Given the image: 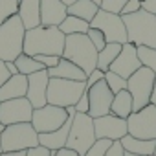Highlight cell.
<instances>
[{
    "label": "cell",
    "mask_w": 156,
    "mask_h": 156,
    "mask_svg": "<svg viewBox=\"0 0 156 156\" xmlns=\"http://www.w3.org/2000/svg\"><path fill=\"white\" fill-rule=\"evenodd\" d=\"M66 35L59 30V26H37L26 30L24 35V53L28 55H59L62 57Z\"/></svg>",
    "instance_id": "obj_1"
},
{
    "label": "cell",
    "mask_w": 156,
    "mask_h": 156,
    "mask_svg": "<svg viewBox=\"0 0 156 156\" xmlns=\"http://www.w3.org/2000/svg\"><path fill=\"white\" fill-rule=\"evenodd\" d=\"M125 28H127V39L134 46H149L156 48V15L149 13L147 9H140L130 15H121Z\"/></svg>",
    "instance_id": "obj_2"
},
{
    "label": "cell",
    "mask_w": 156,
    "mask_h": 156,
    "mask_svg": "<svg viewBox=\"0 0 156 156\" xmlns=\"http://www.w3.org/2000/svg\"><path fill=\"white\" fill-rule=\"evenodd\" d=\"M62 57L75 62L87 73V77L98 68V50H96V46L92 44V41L88 39L87 33L66 35Z\"/></svg>",
    "instance_id": "obj_3"
},
{
    "label": "cell",
    "mask_w": 156,
    "mask_h": 156,
    "mask_svg": "<svg viewBox=\"0 0 156 156\" xmlns=\"http://www.w3.org/2000/svg\"><path fill=\"white\" fill-rule=\"evenodd\" d=\"M24 35L26 28L19 13L0 24V59L6 62L15 61L24 51Z\"/></svg>",
    "instance_id": "obj_4"
},
{
    "label": "cell",
    "mask_w": 156,
    "mask_h": 156,
    "mask_svg": "<svg viewBox=\"0 0 156 156\" xmlns=\"http://www.w3.org/2000/svg\"><path fill=\"white\" fill-rule=\"evenodd\" d=\"M87 92V81H72V79H61V77H50L48 83V103L57 105L62 108H68L72 105H77L81 96Z\"/></svg>",
    "instance_id": "obj_5"
},
{
    "label": "cell",
    "mask_w": 156,
    "mask_h": 156,
    "mask_svg": "<svg viewBox=\"0 0 156 156\" xmlns=\"http://www.w3.org/2000/svg\"><path fill=\"white\" fill-rule=\"evenodd\" d=\"M39 145V132L31 123H13L6 125L0 136V149L6 151H28Z\"/></svg>",
    "instance_id": "obj_6"
},
{
    "label": "cell",
    "mask_w": 156,
    "mask_h": 156,
    "mask_svg": "<svg viewBox=\"0 0 156 156\" xmlns=\"http://www.w3.org/2000/svg\"><path fill=\"white\" fill-rule=\"evenodd\" d=\"M96 140L98 138H96V129H94V118L83 112H75L66 147L73 149L79 156H85Z\"/></svg>",
    "instance_id": "obj_7"
},
{
    "label": "cell",
    "mask_w": 156,
    "mask_h": 156,
    "mask_svg": "<svg viewBox=\"0 0 156 156\" xmlns=\"http://www.w3.org/2000/svg\"><path fill=\"white\" fill-rule=\"evenodd\" d=\"M154 79H156V73L149 70L147 66H141L127 79V90L132 96L134 110H141L143 107L151 103V92H152Z\"/></svg>",
    "instance_id": "obj_8"
},
{
    "label": "cell",
    "mask_w": 156,
    "mask_h": 156,
    "mask_svg": "<svg viewBox=\"0 0 156 156\" xmlns=\"http://www.w3.org/2000/svg\"><path fill=\"white\" fill-rule=\"evenodd\" d=\"M127 130L140 140H156V107L149 103L141 110H134L127 118Z\"/></svg>",
    "instance_id": "obj_9"
},
{
    "label": "cell",
    "mask_w": 156,
    "mask_h": 156,
    "mask_svg": "<svg viewBox=\"0 0 156 156\" xmlns=\"http://www.w3.org/2000/svg\"><path fill=\"white\" fill-rule=\"evenodd\" d=\"M90 28L101 30L105 33V37H107V42H119V44L129 42L123 17L118 15V13H110V11H105V9L99 8L94 20L90 22Z\"/></svg>",
    "instance_id": "obj_10"
},
{
    "label": "cell",
    "mask_w": 156,
    "mask_h": 156,
    "mask_svg": "<svg viewBox=\"0 0 156 156\" xmlns=\"http://www.w3.org/2000/svg\"><path fill=\"white\" fill-rule=\"evenodd\" d=\"M66 119H68L66 108L57 107V105H50V103H48V105H44V107L33 110L31 125H33V129H35L39 134H42V132L57 130Z\"/></svg>",
    "instance_id": "obj_11"
},
{
    "label": "cell",
    "mask_w": 156,
    "mask_h": 156,
    "mask_svg": "<svg viewBox=\"0 0 156 156\" xmlns=\"http://www.w3.org/2000/svg\"><path fill=\"white\" fill-rule=\"evenodd\" d=\"M33 110L35 108L28 98L0 101V121H2L4 127L13 123H31Z\"/></svg>",
    "instance_id": "obj_12"
},
{
    "label": "cell",
    "mask_w": 156,
    "mask_h": 156,
    "mask_svg": "<svg viewBox=\"0 0 156 156\" xmlns=\"http://www.w3.org/2000/svg\"><path fill=\"white\" fill-rule=\"evenodd\" d=\"M87 94H88V99H90L88 116H92V118L96 119V118H99V116L110 114V107H112L114 94H112V90L108 88V85H107L105 79H101V81H98L96 85H92L90 88H87Z\"/></svg>",
    "instance_id": "obj_13"
},
{
    "label": "cell",
    "mask_w": 156,
    "mask_h": 156,
    "mask_svg": "<svg viewBox=\"0 0 156 156\" xmlns=\"http://www.w3.org/2000/svg\"><path fill=\"white\" fill-rule=\"evenodd\" d=\"M94 129H96V138H107L112 141H119L123 136L129 134L127 130V119L119 118L116 114H107L99 116L94 119Z\"/></svg>",
    "instance_id": "obj_14"
},
{
    "label": "cell",
    "mask_w": 156,
    "mask_h": 156,
    "mask_svg": "<svg viewBox=\"0 0 156 156\" xmlns=\"http://www.w3.org/2000/svg\"><path fill=\"white\" fill-rule=\"evenodd\" d=\"M141 68V61L138 57V46H134L132 42H125L121 46V51L119 55L116 57V61L110 64V72L125 77V79H129V77Z\"/></svg>",
    "instance_id": "obj_15"
},
{
    "label": "cell",
    "mask_w": 156,
    "mask_h": 156,
    "mask_svg": "<svg viewBox=\"0 0 156 156\" xmlns=\"http://www.w3.org/2000/svg\"><path fill=\"white\" fill-rule=\"evenodd\" d=\"M48 83H50V75H48L46 68L28 75V92H26V98L30 99L33 108H41V107L48 105V98H46Z\"/></svg>",
    "instance_id": "obj_16"
},
{
    "label": "cell",
    "mask_w": 156,
    "mask_h": 156,
    "mask_svg": "<svg viewBox=\"0 0 156 156\" xmlns=\"http://www.w3.org/2000/svg\"><path fill=\"white\" fill-rule=\"evenodd\" d=\"M68 15V6L62 0H41V24L59 26Z\"/></svg>",
    "instance_id": "obj_17"
},
{
    "label": "cell",
    "mask_w": 156,
    "mask_h": 156,
    "mask_svg": "<svg viewBox=\"0 0 156 156\" xmlns=\"http://www.w3.org/2000/svg\"><path fill=\"white\" fill-rule=\"evenodd\" d=\"M75 116V114H73ZM73 116L68 114V119L57 129V130H51V132H42L39 134V145H44L46 149H50L51 152L66 147V141H68V134H70V129H72V121H73Z\"/></svg>",
    "instance_id": "obj_18"
},
{
    "label": "cell",
    "mask_w": 156,
    "mask_h": 156,
    "mask_svg": "<svg viewBox=\"0 0 156 156\" xmlns=\"http://www.w3.org/2000/svg\"><path fill=\"white\" fill-rule=\"evenodd\" d=\"M26 92H28V75L15 73L0 87V101L26 98Z\"/></svg>",
    "instance_id": "obj_19"
},
{
    "label": "cell",
    "mask_w": 156,
    "mask_h": 156,
    "mask_svg": "<svg viewBox=\"0 0 156 156\" xmlns=\"http://www.w3.org/2000/svg\"><path fill=\"white\" fill-rule=\"evenodd\" d=\"M50 77H61V79H72V81H87V73L77 66L75 62L61 57L59 64L53 68H46Z\"/></svg>",
    "instance_id": "obj_20"
},
{
    "label": "cell",
    "mask_w": 156,
    "mask_h": 156,
    "mask_svg": "<svg viewBox=\"0 0 156 156\" xmlns=\"http://www.w3.org/2000/svg\"><path fill=\"white\" fill-rule=\"evenodd\" d=\"M19 17L26 30L41 26V0H20Z\"/></svg>",
    "instance_id": "obj_21"
},
{
    "label": "cell",
    "mask_w": 156,
    "mask_h": 156,
    "mask_svg": "<svg viewBox=\"0 0 156 156\" xmlns=\"http://www.w3.org/2000/svg\"><path fill=\"white\" fill-rule=\"evenodd\" d=\"M121 145H123V151L127 152H134V154H147V156H152L154 149H156V140H140V138H134L130 134L123 136L121 140Z\"/></svg>",
    "instance_id": "obj_22"
},
{
    "label": "cell",
    "mask_w": 156,
    "mask_h": 156,
    "mask_svg": "<svg viewBox=\"0 0 156 156\" xmlns=\"http://www.w3.org/2000/svg\"><path fill=\"white\" fill-rule=\"evenodd\" d=\"M110 112L119 116V118H129L132 112H134V101H132V96L130 92L125 88L118 94H114V99H112V107H110Z\"/></svg>",
    "instance_id": "obj_23"
},
{
    "label": "cell",
    "mask_w": 156,
    "mask_h": 156,
    "mask_svg": "<svg viewBox=\"0 0 156 156\" xmlns=\"http://www.w3.org/2000/svg\"><path fill=\"white\" fill-rule=\"evenodd\" d=\"M98 11H99V6L92 2V0H75L73 4L68 6V15L79 17L87 22H92Z\"/></svg>",
    "instance_id": "obj_24"
},
{
    "label": "cell",
    "mask_w": 156,
    "mask_h": 156,
    "mask_svg": "<svg viewBox=\"0 0 156 156\" xmlns=\"http://www.w3.org/2000/svg\"><path fill=\"white\" fill-rule=\"evenodd\" d=\"M121 46L123 44H119V42H107V46L98 51V68L103 72H108L110 64L116 61V57L121 51Z\"/></svg>",
    "instance_id": "obj_25"
},
{
    "label": "cell",
    "mask_w": 156,
    "mask_h": 156,
    "mask_svg": "<svg viewBox=\"0 0 156 156\" xmlns=\"http://www.w3.org/2000/svg\"><path fill=\"white\" fill-rule=\"evenodd\" d=\"M59 30L64 35H75V33H87L90 30V22L73 17V15H66V19L59 24Z\"/></svg>",
    "instance_id": "obj_26"
},
{
    "label": "cell",
    "mask_w": 156,
    "mask_h": 156,
    "mask_svg": "<svg viewBox=\"0 0 156 156\" xmlns=\"http://www.w3.org/2000/svg\"><path fill=\"white\" fill-rule=\"evenodd\" d=\"M13 62L17 64L19 73H24V75H30V73H33V72L44 70V66H42L35 57H31V55H28V53H24V51H22V53H20Z\"/></svg>",
    "instance_id": "obj_27"
},
{
    "label": "cell",
    "mask_w": 156,
    "mask_h": 156,
    "mask_svg": "<svg viewBox=\"0 0 156 156\" xmlns=\"http://www.w3.org/2000/svg\"><path fill=\"white\" fill-rule=\"evenodd\" d=\"M138 57L141 61V66H147L156 73V48L149 46H138Z\"/></svg>",
    "instance_id": "obj_28"
},
{
    "label": "cell",
    "mask_w": 156,
    "mask_h": 156,
    "mask_svg": "<svg viewBox=\"0 0 156 156\" xmlns=\"http://www.w3.org/2000/svg\"><path fill=\"white\" fill-rule=\"evenodd\" d=\"M20 0H0V24L19 13Z\"/></svg>",
    "instance_id": "obj_29"
},
{
    "label": "cell",
    "mask_w": 156,
    "mask_h": 156,
    "mask_svg": "<svg viewBox=\"0 0 156 156\" xmlns=\"http://www.w3.org/2000/svg\"><path fill=\"white\" fill-rule=\"evenodd\" d=\"M112 140H107V138H98L92 145H90V149L87 151V154L85 156H107V152H108V149L112 147Z\"/></svg>",
    "instance_id": "obj_30"
},
{
    "label": "cell",
    "mask_w": 156,
    "mask_h": 156,
    "mask_svg": "<svg viewBox=\"0 0 156 156\" xmlns=\"http://www.w3.org/2000/svg\"><path fill=\"white\" fill-rule=\"evenodd\" d=\"M105 81H107L108 88L112 90V94H118V92L127 88V79H125V77H121V75H118V73H114L110 70L105 72Z\"/></svg>",
    "instance_id": "obj_31"
},
{
    "label": "cell",
    "mask_w": 156,
    "mask_h": 156,
    "mask_svg": "<svg viewBox=\"0 0 156 156\" xmlns=\"http://www.w3.org/2000/svg\"><path fill=\"white\" fill-rule=\"evenodd\" d=\"M87 35H88V39L92 41V44L96 46L98 51L103 50V48L107 46V37H105V33H103L101 30H98V28H90V30L87 31Z\"/></svg>",
    "instance_id": "obj_32"
},
{
    "label": "cell",
    "mask_w": 156,
    "mask_h": 156,
    "mask_svg": "<svg viewBox=\"0 0 156 156\" xmlns=\"http://www.w3.org/2000/svg\"><path fill=\"white\" fill-rule=\"evenodd\" d=\"M127 2H129V0H103V2H101V9L119 15L121 9H123V6H125Z\"/></svg>",
    "instance_id": "obj_33"
},
{
    "label": "cell",
    "mask_w": 156,
    "mask_h": 156,
    "mask_svg": "<svg viewBox=\"0 0 156 156\" xmlns=\"http://www.w3.org/2000/svg\"><path fill=\"white\" fill-rule=\"evenodd\" d=\"M44 68H53V66H57L59 64V61H61V57L59 55H46V53H39V55H33Z\"/></svg>",
    "instance_id": "obj_34"
},
{
    "label": "cell",
    "mask_w": 156,
    "mask_h": 156,
    "mask_svg": "<svg viewBox=\"0 0 156 156\" xmlns=\"http://www.w3.org/2000/svg\"><path fill=\"white\" fill-rule=\"evenodd\" d=\"M140 9H141V0H129V2L123 6L119 15H130V13H136Z\"/></svg>",
    "instance_id": "obj_35"
},
{
    "label": "cell",
    "mask_w": 156,
    "mask_h": 156,
    "mask_svg": "<svg viewBox=\"0 0 156 156\" xmlns=\"http://www.w3.org/2000/svg\"><path fill=\"white\" fill-rule=\"evenodd\" d=\"M53 152L50 149H46L44 145H37V147H31L26 151V156H51Z\"/></svg>",
    "instance_id": "obj_36"
},
{
    "label": "cell",
    "mask_w": 156,
    "mask_h": 156,
    "mask_svg": "<svg viewBox=\"0 0 156 156\" xmlns=\"http://www.w3.org/2000/svg\"><path fill=\"white\" fill-rule=\"evenodd\" d=\"M101 79H105V72L103 70H99V68H96L88 77H87V88H90L92 85H96L98 81H101Z\"/></svg>",
    "instance_id": "obj_37"
},
{
    "label": "cell",
    "mask_w": 156,
    "mask_h": 156,
    "mask_svg": "<svg viewBox=\"0 0 156 156\" xmlns=\"http://www.w3.org/2000/svg\"><path fill=\"white\" fill-rule=\"evenodd\" d=\"M75 110H77V112H83V114H88V110H90V99H88V94H87V92L81 96L79 101H77Z\"/></svg>",
    "instance_id": "obj_38"
},
{
    "label": "cell",
    "mask_w": 156,
    "mask_h": 156,
    "mask_svg": "<svg viewBox=\"0 0 156 156\" xmlns=\"http://www.w3.org/2000/svg\"><path fill=\"white\" fill-rule=\"evenodd\" d=\"M107 156H125V151H123L121 141H114V143H112V147L108 149Z\"/></svg>",
    "instance_id": "obj_39"
},
{
    "label": "cell",
    "mask_w": 156,
    "mask_h": 156,
    "mask_svg": "<svg viewBox=\"0 0 156 156\" xmlns=\"http://www.w3.org/2000/svg\"><path fill=\"white\" fill-rule=\"evenodd\" d=\"M11 77V73H9V70H8V66H6V61H2L0 59V87H2L8 79Z\"/></svg>",
    "instance_id": "obj_40"
},
{
    "label": "cell",
    "mask_w": 156,
    "mask_h": 156,
    "mask_svg": "<svg viewBox=\"0 0 156 156\" xmlns=\"http://www.w3.org/2000/svg\"><path fill=\"white\" fill-rule=\"evenodd\" d=\"M141 8L156 15V0H141Z\"/></svg>",
    "instance_id": "obj_41"
},
{
    "label": "cell",
    "mask_w": 156,
    "mask_h": 156,
    "mask_svg": "<svg viewBox=\"0 0 156 156\" xmlns=\"http://www.w3.org/2000/svg\"><path fill=\"white\" fill-rule=\"evenodd\" d=\"M51 156H79L73 149H68V147H62V149H59V151H55Z\"/></svg>",
    "instance_id": "obj_42"
},
{
    "label": "cell",
    "mask_w": 156,
    "mask_h": 156,
    "mask_svg": "<svg viewBox=\"0 0 156 156\" xmlns=\"http://www.w3.org/2000/svg\"><path fill=\"white\" fill-rule=\"evenodd\" d=\"M6 66H8V70H9V73H11V75L19 73V68H17V64H15L13 61H8V62H6Z\"/></svg>",
    "instance_id": "obj_43"
},
{
    "label": "cell",
    "mask_w": 156,
    "mask_h": 156,
    "mask_svg": "<svg viewBox=\"0 0 156 156\" xmlns=\"http://www.w3.org/2000/svg\"><path fill=\"white\" fill-rule=\"evenodd\" d=\"M2 156H26V151H6Z\"/></svg>",
    "instance_id": "obj_44"
},
{
    "label": "cell",
    "mask_w": 156,
    "mask_h": 156,
    "mask_svg": "<svg viewBox=\"0 0 156 156\" xmlns=\"http://www.w3.org/2000/svg\"><path fill=\"white\" fill-rule=\"evenodd\" d=\"M151 105L156 107V79H154V85H152V92H151Z\"/></svg>",
    "instance_id": "obj_45"
},
{
    "label": "cell",
    "mask_w": 156,
    "mask_h": 156,
    "mask_svg": "<svg viewBox=\"0 0 156 156\" xmlns=\"http://www.w3.org/2000/svg\"><path fill=\"white\" fill-rule=\"evenodd\" d=\"M125 156H147V154H134V152H127L125 151Z\"/></svg>",
    "instance_id": "obj_46"
},
{
    "label": "cell",
    "mask_w": 156,
    "mask_h": 156,
    "mask_svg": "<svg viewBox=\"0 0 156 156\" xmlns=\"http://www.w3.org/2000/svg\"><path fill=\"white\" fill-rule=\"evenodd\" d=\"M62 2H64L66 6H70V4H73V2H75V0H62Z\"/></svg>",
    "instance_id": "obj_47"
},
{
    "label": "cell",
    "mask_w": 156,
    "mask_h": 156,
    "mask_svg": "<svg viewBox=\"0 0 156 156\" xmlns=\"http://www.w3.org/2000/svg\"><path fill=\"white\" fill-rule=\"evenodd\" d=\"M92 2H96V4H98V6L101 8V2H103V0H92Z\"/></svg>",
    "instance_id": "obj_48"
},
{
    "label": "cell",
    "mask_w": 156,
    "mask_h": 156,
    "mask_svg": "<svg viewBox=\"0 0 156 156\" xmlns=\"http://www.w3.org/2000/svg\"><path fill=\"white\" fill-rule=\"evenodd\" d=\"M2 130H4V125H2V121H0V136H2Z\"/></svg>",
    "instance_id": "obj_49"
},
{
    "label": "cell",
    "mask_w": 156,
    "mask_h": 156,
    "mask_svg": "<svg viewBox=\"0 0 156 156\" xmlns=\"http://www.w3.org/2000/svg\"><path fill=\"white\" fill-rule=\"evenodd\" d=\"M152 156H156V149H154V152H152Z\"/></svg>",
    "instance_id": "obj_50"
},
{
    "label": "cell",
    "mask_w": 156,
    "mask_h": 156,
    "mask_svg": "<svg viewBox=\"0 0 156 156\" xmlns=\"http://www.w3.org/2000/svg\"><path fill=\"white\" fill-rule=\"evenodd\" d=\"M0 156H2V149H0Z\"/></svg>",
    "instance_id": "obj_51"
}]
</instances>
